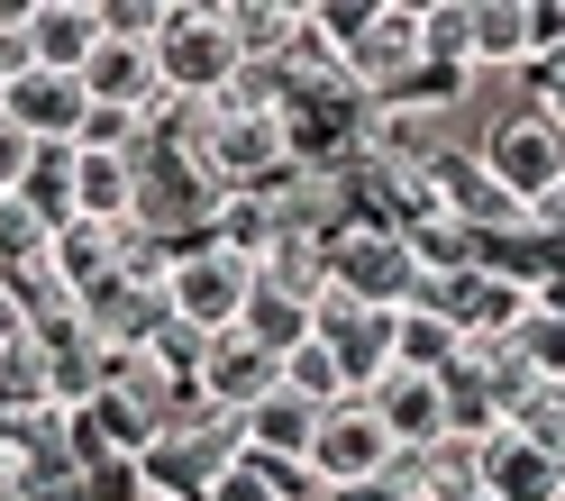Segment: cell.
<instances>
[{"label":"cell","instance_id":"cell-8","mask_svg":"<svg viewBox=\"0 0 565 501\" xmlns=\"http://www.w3.org/2000/svg\"><path fill=\"white\" fill-rule=\"evenodd\" d=\"M310 347H329L347 392H365L383 365H393V310H365V301L320 292V301H310Z\"/></svg>","mask_w":565,"mask_h":501},{"label":"cell","instance_id":"cell-4","mask_svg":"<svg viewBox=\"0 0 565 501\" xmlns=\"http://www.w3.org/2000/svg\"><path fill=\"white\" fill-rule=\"evenodd\" d=\"M156 83L164 100H210L228 74H237V46L220 28V0H164V28H156Z\"/></svg>","mask_w":565,"mask_h":501},{"label":"cell","instance_id":"cell-19","mask_svg":"<svg viewBox=\"0 0 565 501\" xmlns=\"http://www.w3.org/2000/svg\"><path fill=\"white\" fill-rule=\"evenodd\" d=\"M456 347H466V338H456L438 310H419V301L393 310V365H402V374H447V365H456Z\"/></svg>","mask_w":565,"mask_h":501},{"label":"cell","instance_id":"cell-24","mask_svg":"<svg viewBox=\"0 0 565 501\" xmlns=\"http://www.w3.org/2000/svg\"><path fill=\"white\" fill-rule=\"evenodd\" d=\"M92 10L110 46H156V28H164V0H92Z\"/></svg>","mask_w":565,"mask_h":501},{"label":"cell","instance_id":"cell-3","mask_svg":"<svg viewBox=\"0 0 565 501\" xmlns=\"http://www.w3.org/2000/svg\"><path fill=\"white\" fill-rule=\"evenodd\" d=\"M246 292H256V265H246L237 246L201 237L164 274V319H173V329H192V338H228L237 310H246Z\"/></svg>","mask_w":565,"mask_h":501},{"label":"cell","instance_id":"cell-7","mask_svg":"<svg viewBox=\"0 0 565 501\" xmlns=\"http://www.w3.org/2000/svg\"><path fill=\"white\" fill-rule=\"evenodd\" d=\"M383 465H393V447H383L374 411L356 402V392H347V402H329V411H320V428H310V456H301L310 492H347V483H374Z\"/></svg>","mask_w":565,"mask_h":501},{"label":"cell","instance_id":"cell-13","mask_svg":"<svg viewBox=\"0 0 565 501\" xmlns=\"http://www.w3.org/2000/svg\"><path fill=\"white\" fill-rule=\"evenodd\" d=\"M466 74L475 83L529 74V0H466Z\"/></svg>","mask_w":565,"mask_h":501},{"label":"cell","instance_id":"cell-9","mask_svg":"<svg viewBox=\"0 0 565 501\" xmlns=\"http://www.w3.org/2000/svg\"><path fill=\"white\" fill-rule=\"evenodd\" d=\"M356 402L374 411V428H383V447L393 456H419V447H438L447 438V402H438V374H402V365H383Z\"/></svg>","mask_w":565,"mask_h":501},{"label":"cell","instance_id":"cell-20","mask_svg":"<svg viewBox=\"0 0 565 501\" xmlns=\"http://www.w3.org/2000/svg\"><path fill=\"white\" fill-rule=\"evenodd\" d=\"M237 338L256 347V355H292L301 338H310V301H282V292H246V310H237Z\"/></svg>","mask_w":565,"mask_h":501},{"label":"cell","instance_id":"cell-14","mask_svg":"<svg viewBox=\"0 0 565 501\" xmlns=\"http://www.w3.org/2000/svg\"><path fill=\"white\" fill-rule=\"evenodd\" d=\"M475 456H483V501H565V465L539 456V447H520L511 428L475 438Z\"/></svg>","mask_w":565,"mask_h":501},{"label":"cell","instance_id":"cell-26","mask_svg":"<svg viewBox=\"0 0 565 501\" xmlns=\"http://www.w3.org/2000/svg\"><path fill=\"white\" fill-rule=\"evenodd\" d=\"M28 164H38V137H19L10 119H0V192H19V183H28Z\"/></svg>","mask_w":565,"mask_h":501},{"label":"cell","instance_id":"cell-28","mask_svg":"<svg viewBox=\"0 0 565 501\" xmlns=\"http://www.w3.org/2000/svg\"><path fill=\"white\" fill-rule=\"evenodd\" d=\"M556 128H565V110H556Z\"/></svg>","mask_w":565,"mask_h":501},{"label":"cell","instance_id":"cell-1","mask_svg":"<svg viewBox=\"0 0 565 501\" xmlns=\"http://www.w3.org/2000/svg\"><path fill=\"white\" fill-rule=\"evenodd\" d=\"M475 164H483L511 201H539V192L565 183V128H556L547 110H529V100L511 92L492 119H475Z\"/></svg>","mask_w":565,"mask_h":501},{"label":"cell","instance_id":"cell-23","mask_svg":"<svg viewBox=\"0 0 565 501\" xmlns=\"http://www.w3.org/2000/svg\"><path fill=\"white\" fill-rule=\"evenodd\" d=\"M46 237H55V228L38 220V210L0 192V274H28V265H46Z\"/></svg>","mask_w":565,"mask_h":501},{"label":"cell","instance_id":"cell-11","mask_svg":"<svg viewBox=\"0 0 565 501\" xmlns=\"http://www.w3.org/2000/svg\"><path fill=\"white\" fill-rule=\"evenodd\" d=\"M100 46V10L92 0H19V55L38 74H83Z\"/></svg>","mask_w":565,"mask_h":501},{"label":"cell","instance_id":"cell-2","mask_svg":"<svg viewBox=\"0 0 565 501\" xmlns=\"http://www.w3.org/2000/svg\"><path fill=\"white\" fill-rule=\"evenodd\" d=\"M237 456H246L237 419H220V411L192 402L173 428H156V438H147V456H137V483H147V492H173V501H201Z\"/></svg>","mask_w":565,"mask_h":501},{"label":"cell","instance_id":"cell-16","mask_svg":"<svg viewBox=\"0 0 565 501\" xmlns=\"http://www.w3.org/2000/svg\"><path fill=\"white\" fill-rule=\"evenodd\" d=\"M128 210H137V164H128V156H92V147H74V220H92V228H128Z\"/></svg>","mask_w":565,"mask_h":501},{"label":"cell","instance_id":"cell-6","mask_svg":"<svg viewBox=\"0 0 565 501\" xmlns=\"http://www.w3.org/2000/svg\"><path fill=\"white\" fill-rule=\"evenodd\" d=\"M338 83L365 100H402L419 83V0H374V19L356 28V46L338 55Z\"/></svg>","mask_w":565,"mask_h":501},{"label":"cell","instance_id":"cell-18","mask_svg":"<svg viewBox=\"0 0 565 501\" xmlns=\"http://www.w3.org/2000/svg\"><path fill=\"white\" fill-rule=\"evenodd\" d=\"M402 246H411L419 283H438V274H466V265L483 256V237H475L466 220H447V210H429V220H402Z\"/></svg>","mask_w":565,"mask_h":501},{"label":"cell","instance_id":"cell-12","mask_svg":"<svg viewBox=\"0 0 565 501\" xmlns=\"http://www.w3.org/2000/svg\"><path fill=\"white\" fill-rule=\"evenodd\" d=\"M274 392V355H256L237 329L228 338H210V355H201V374H192V402L201 411H220V419H246Z\"/></svg>","mask_w":565,"mask_h":501},{"label":"cell","instance_id":"cell-22","mask_svg":"<svg viewBox=\"0 0 565 501\" xmlns=\"http://www.w3.org/2000/svg\"><path fill=\"white\" fill-rule=\"evenodd\" d=\"M10 201H28L46 228H64V220H74V147H38V164H28V183Z\"/></svg>","mask_w":565,"mask_h":501},{"label":"cell","instance_id":"cell-25","mask_svg":"<svg viewBox=\"0 0 565 501\" xmlns=\"http://www.w3.org/2000/svg\"><path fill=\"white\" fill-rule=\"evenodd\" d=\"M201 501H282V492H274V475H265V465H256V456H237V465H228V475H220V483H210Z\"/></svg>","mask_w":565,"mask_h":501},{"label":"cell","instance_id":"cell-27","mask_svg":"<svg viewBox=\"0 0 565 501\" xmlns=\"http://www.w3.org/2000/svg\"><path fill=\"white\" fill-rule=\"evenodd\" d=\"M320 501H411V492H402V483H383V475H374V483H347V492H320Z\"/></svg>","mask_w":565,"mask_h":501},{"label":"cell","instance_id":"cell-15","mask_svg":"<svg viewBox=\"0 0 565 501\" xmlns=\"http://www.w3.org/2000/svg\"><path fill=\"white\" fill-rule=\"evenodd\" d=\"M220 28H228L237 64H282L301 38V0H220Z\"/></svg>","mask_w":565,"mask_h":501},{"label":"cell","instance_id":"cell-17","mask_svg":"<svg viewBox=\"0 0 565 501\" xmlns=\"http://www.w3.org/2000/svg\"><path fill=\"white\" fill-rule=\"evenodd\" d=\"M119 265V228H92V220H64L55 237H46V274L64 283V292H92L100 274Z\"/></svg>","mask_w":565,"mask_h":501},{"label":"cell","instance_id":"cell-5","mask_svg":"<svg viewBox=\"0 0 565 501\" xmlns=\"http://www.w3.org/2000/svg\"><path fill=\"white\" fill-rule=\"evenodd\" d=\"M329 292H338V301H365V310H402V301H419V265H411L402 228H383V220H347V228H329Z\"/></svg>","mask_w":565,"mask_h":501},{"label":"cell","instance_id":"cell-21","mask_svg":"<svg viewBox=\"0 0 565 501\" xmlns=\"http://www.w3.org/2000/svg\"><path fill=\"white\" fill-rule=\"evenodd\" d=\"M511 365L520 374H539V383H565V310H547V301H529L520 319H511Z\"/></svg>","mask_w":565,"mask_h":501},{"label":"cell","instance_id":"cell-10","mask_svg":"<svg viewBox=\"0 0 565 501\" xmlns=\"http://www.w3.org/2000/svg\"><path fill=\"white\" fill-rule=\"evenodd\" d=\"M0 119H10L19 137H38V147H74L92 100H83V74H10V92H0Z\"/></svg>","mask_w":565,"mask_h":501}]
</instances>
